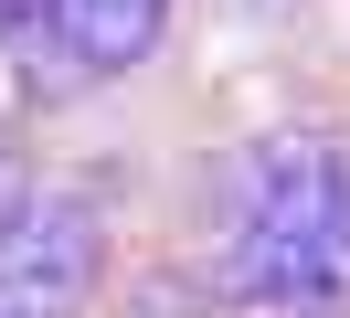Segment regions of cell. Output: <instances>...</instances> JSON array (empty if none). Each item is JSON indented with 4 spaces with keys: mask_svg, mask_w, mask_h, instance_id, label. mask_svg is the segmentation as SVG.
Returning <instances> with one entry per match:
<instances>
[{
    "mask_svg": "<svg viewBox=\"0 0 350 318\" xmlns=\"http://www.w3.org/2000/svg\"><path fill=\"white\" fill-rule=\"evenodd\" d=\"M223 276L244 308L329 318L350 308V159L308 127H276L223 181Z\"/></svg>",
    "mask_w": 350,
    "mask_h": 318,
    "instance_id": "obj_1",
    "label": "cell"
},
{
    "mask_svg": "<svg viewBox=\"0 0 350 318\" xmlns=\"http://www.w3.org/2000/svg\"><path fill=\"white\" fill-rule=\"evenodd\" d=\"M96 202L85 191H53V181H22L11 202H0V287L22 297H53L64 308L75 287L96 276Z\"/></svg>",
    "mask_w": 350,
    "mask_h": 318,
    "instance_id": "obj_2",
    "label": "cell"
},
{
    "mask_svg": "<svg viewBox=\"0 0 350 318\" xmlns=\"http://www.w3.org/2000/svg\"><path fill=\"white\" fill-rule=\"evenodd\" d=\"M32 21L75 75H128V64H149L170 0H32Z\"/></svg>",
    "mask_w": 350,
    "mask_h": 318,
    "instance_id": "obj_3",
    "label": "cell"
},
{
    "mask_svg": "<svg viewBox=\"0 0 350 318\" xmlns=\"http://www.w3.org/2000/svg\"><path fill=\"white\" fill-rule=\"evenodd\" d=\"M0 318H53V297H22V287H0Z\"/></svg>",
    "mask_w": 350,
    "mask_h": 318,
    "instance_id": "obj_4",
    "label": "cell"
}]
</instances>
